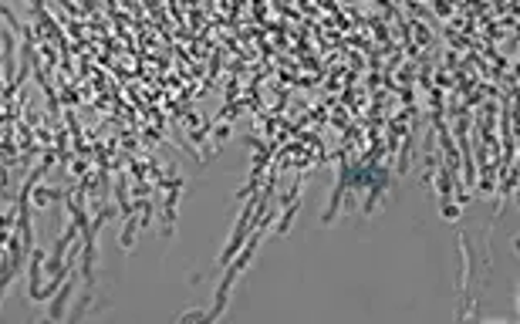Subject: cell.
<instances>
[{
    "mask_svg": "<svg viewBox=\"0 0 520 324\" xmlns=\"http://www.w3.org/2000/svg\"><path fill=\"white\" fill-rule=\"evenodd\" d=\"M41 273H44V250H34L31 271H27V281H31V301H41Z\"/></svg>",
    "mask_w": 520,
    "mask_h": 324,
    "instance_id": "cell-1",
    "label": "cell"
},
{
    "mask_svg": "<svg viewBox=\"0 0 520 324\" xmlns=\"http://www.w3.org/2000/svg\"><path fill=\"white\" fill-rule=\"evenodd\" d=\"M71 291H75V281H61V291H58V298H54V304H51V321H61V318H68L65 314V304H68V298H71Z\"/></svg>",
    "mask_w": 520,
    "mask_h": 324,
    "instance_id": "cell-2",
    "label": "cell"
}]
</instances>
